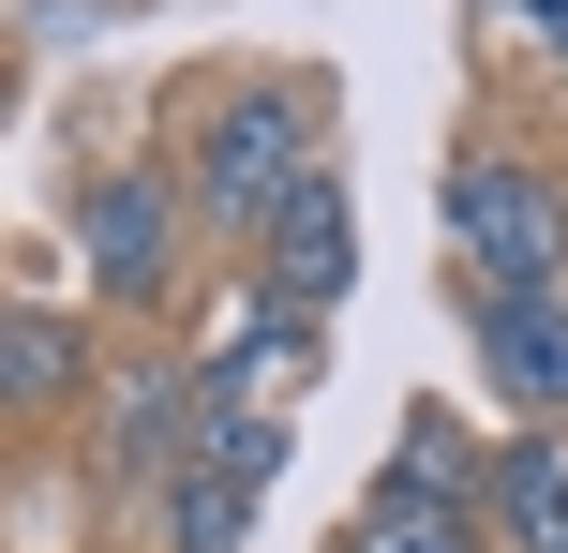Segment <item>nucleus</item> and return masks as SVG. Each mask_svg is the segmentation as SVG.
Returning <instances> with one entry per match:
<instances>
[{
	"mask_svg": "<svg viewBox=\"0 0 568 553\" xmlns=\"http://www.w3.org/2000/svg\"><path fill=\"white\" fill-rule=\"evenodd\" d=\"M479 539L494 553H568V449L554 434L479 449Z\"/></svg>",
	"mask_w": 568,
	"mask_h": 553,
	"instance_id": "obj_6",
	"label": "nucleus"
},
{
	"mask_svg": "<svg viewBox=\"0 0 568 553\" xmlns=\"http://www.w3.org/2000/svg\"><path fill=\"white\" fill-rule=\"evenodd\" d=\"M479 30H509L524 60H554V75H568V0H479Z\"/></svg>",
	"mask_w": 568,
	"mask_h": 553,
	"instance_id": "obj_10",
	"label": "nucleus"
},
{
	"mask_svg": "<svg viewBox=\"0 0 568 553\" xmlns=\"http://www.w3.org/2000/svg\"><path fill=\"white\" fill-rule=\"evenodd\" d=\"M344 285H359V209H344V180H300V195L270 209V239H255V299L314 329Z\"/></svg>",
	"mask_w": 568,
	"mask_h": 553,
	"instance_id": "obj_4",
	"label": "nucleus"
},
{
	"mask_svg": "<svg viewBox=\"0 0 568 553\" xmlns=\"http://www.w3.org/2000/svg\"><path fill=\"white\" fill-rule=\"evenodd\" d=\"M180 239H195V209H180L165 165H105V180L75 195V255H90L105 299H165V285H180Z\"/></svg>",
	"mask_w": 568,
	"mask_h": 553,
	"instance_id": "obj_3",
	"label": "nucleus"
},
{
	"mask_svg": "<svg viewBox=\"0 0 568 553\" xmlns=\"http://www.w3.org/2000/svg\"><path fill=\"white\" fill-rule=\"evenodd\" d=\"M329 105H314L300 75H255V90H225V105L195 120V165H180V209L195 225H240V239H270V209L300 195V180H329Z\"/></svg>",
	"mask_w": 568,
	"mask_h": 553,
	"instance_id": "obj_1",
	"label": "nucleus"
},
{
	"mask_svg": "<svg viewBox=\"0 0 568 553\" xmlns=\"http://www.w3.org/2000/svg\"><path fill=\"white\" fill-rule=\"evenodd\" d=\"M449 255L479 269V299L568 285V180L524 165V150H464L449 165Z\"/></svg>",
	"mask_w": 568,
	"mask_h": 553,
	"instance_id": "obj_2",
	"label": "nucleus"
},
{
	"mask_svg": "<svg viewBox=\"0 0 568 553\" xmlns=\"http://www.w3.org/2000/svg\"><path fill=\"white\" fill-rule=\"evenodd\" d=\"M150 464H195V375H135V404H120V434H105V479H120V494H135V479Z\"/></svg>",
	"mask_w": 568,
	"mask_h": 553,
	"instance_id": "obj_8",
	"label": "nucleus"
},
{
	"mask_svg": "<svg viewBox=\"0 0 568 553\" xmlns=\"http://www.w3.org/2000/svg\"><path fill=\"white\" fill-rule=\"evenodd\" d=\"M479 389L509 404V434H554V419H568V285L479 299Z\"/></svg>",
	"mask_w": 568,
	"mask_h": 553,
	"instance_id": "obj_5",
	"label": "nucleus"
},
{
	"mask_svg": "<svg viewBox=\"0 0 568 553\" xmlns=\"http://www.w3.org/2000/svg\"><path fill=\"white\" fill-rule=\"evenodd\" d=\"M344 553H494V539H479V509H449V494H404V479H374V494H359V524H344Z\"/></svg>",
	"mask_w": 568,
	"mask_h": 553,
	"instance_id": "obj_9",
	"label": "nucleus"
},
{
	"mask_svg": "<svg viewBox=\"0 0 568 553\" xmlns=\"http://www.w3.org/2000/svg\"><path fill=\"white\" fill-rule=\"evenodd\" d=\"M75 389H90L75 315H45V299H0V419H60Z\"/></svg>",
	"mask_w": 568,
	"mask_h": 553,
	"instance_id": "obj_7",
	"label": "nucleus"
}]
</instances>
